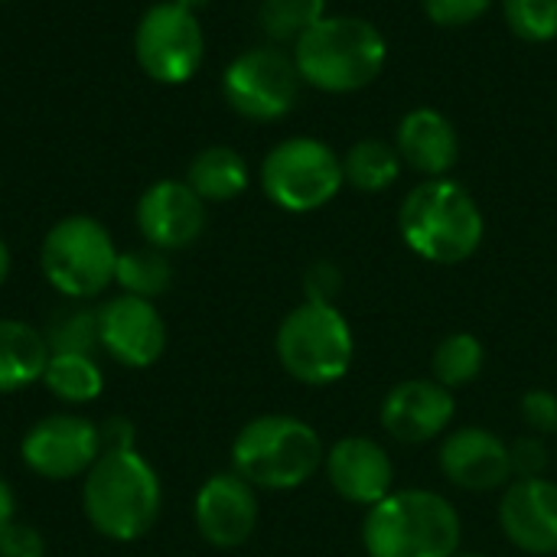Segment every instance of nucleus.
Masks as SVG:
<instances>
[{"label": "nucleus", "instance_id": "1", "mask_svg": "<svg viewBox=\"0 0 557 557\" xmlns=\"http://www.w3.org/2000/svg\"><path fill=\"white\" fill-rule=\"evenodd\" d=\"M463 525L454 503L434 490L408 486L366 509L362 548L369 557H454Z\"/></svg>", "mask_w": 557, "mask_h": 557}, {"label": "nucleus", "instance_id": "2", "mask_svg": "<svg viewBox=\"0 0 557 557\" xmlns=\"http://www.w3.org/2000/svg\"><path fill=\"white\" fill-rule=\"evenodd\" d=\"M398 228L405 245L431 264H463L486 235V219L476 199L454 180L437 176L418 183L401 209Z\"/></svg>", "mask_w": 557, "mask_h": 557}, {"label": "nucleus", "instance_id": "3", "mask_svg": "<svg viewBox=\"0 0 557 557\" xmlns=\"http://www.w3.org/2000/svg\"><path fill=\"white\" fill-rule=\"evenodd\" d=\"M160 480L134 447L101 450L85 473L82 509L91 529L111 542L144 539L160 516Z\"/></svg>", "mask_w": 557, "mask_h": 557}, {"label": "nucleus", "instance_id": "4", "mask_svg": "<svg viewBox=\"0 0 557 557\" xmlns=\"http://www.w3.org/2000/svg\"><path fill=\"white\" fill-rule=\"evenodd\" d=\"M323 437L294 414H261L232 441V467L255 490H300L323 470Z\"/></svg>", "mask_w": 557, "mask_h": 557}, {"label": "nucleus", "instance_id": "5", "mask_svg": "<svg viewBox=\"0 0 557 557\" xmlns=\"http://www.w3.org/2000/svg\"><path fill=\"white\" fill-rule=\"evenodd\" d=\"M385 36L362 16H323L294 42L300 82L346 95L372 85L385 69Z\"/></svg>", "mask_w": 557, "mask_h": 557}, {"label": "nucleus", "instance_id": "6", "mask_svg": "<svg viewBox=\"0 0 557 557\" xmlns=\"http://www.w3.org/2000/svg\"><path fill=\"white\" fill-rule=\"evenodd\" d=\"M274 352L294 382L326 388L349 375L356 359V336L336 304L304 300L281 320Z\"/></svg>", "mask_w": 557, "mask_h": 557}, {"label": "nucleus", "instance_id": "7", "mask_svg": "<svg viewBox=\"0 0 557 557\" xmlns=\"http://www.w3.org/2000/svg\"><path fill=\"white\" fill-rule=\"evenodd\" d=\"M117 248L111 232L91 215H65L59 219L39 248V268L46 281L72 300L98 297L108 284H114Z\"/></svg>", "mask_w": 557, "mask_h": 557}, {"label": "nucleus", "instance_id": "8", "mask_svg": "<svg viewBox=\"0 0 557 557\" xmlns=\"http://www.w3.org/2000/svg\"><path fill=\"white\" fill-rule=\"evenodd\" d=\"M343 157L317 137H290L261 163V189L284 212H317L343 189Z\"/></svg>", "mask_w": 557, "mask_h": 557}, {"label": "nucleus", "instance_id": "9", "mask_svg": "<svg viewBox=\"0 0 557 557\" xmlns=\"http://www.w3.org/2000/svg\"><path fill=\"white\" fill-rule=\"evenodd\" d=\"M134 59L157 85H186L206 59V33L193 10L163 0L140 13L134 29Z\"/></svg>", "mask_w": 557, "mask_h": 557}, {"label": "nucleus", "instance_id": "10", "mask_svg": "<svg viewBox=\"0 0 557 557\" xmlns=\"http://www.w3.org/2000/svg\"><path fill=\"white\" fill-rule=\"evenodd\" d=\"M300 72L290 55L274 46H255L235 55L222 75L228 108L248 121H277L297 104Z\"/></svg>", "mask_w": 557, "mask_h": 557}, {"label": "nucleus", "instance_id": "11", "mask_svg": "<svg viewBox=\"0 0 557 557\" xmlns=\"http://www.w3.org/2000/svg\"><path fill=\"white\" fill-rule=\"evenodd\" d=\"M101 450V428L75 414H49L36 421L20 444L23 463L36 476L55 483L88 473Z\"/></svg>", "mask_w": 557, "mask_h": 557}, {"label": "nucleus", "instance_id": "12", "mask_svg": "<svg viewBox=\"0 0 557 557\" xmlns=\"http://www.w3.org/2000/svg\"><path fill=\"white\" fill-rule=\"evenodd\" d=\"M457 414L454 392L437 385L434 379H405L388 388L379 408V424L382 431L405 444V447H421L428 441H437L450 431Z\"/></svg>", "mask_w": 557, "mask_h": 557}, {"label": "nucleus", "instance_id": "13", "mask_svg": "<svg viewBox=\"0 0 557 557\" xmlns=\"http://www.w3.org/2000/svg\"><path fill=\"white\" fill-rule=\"evenodd\" d=\"M437 467L444 480L463 493H496L512 483L509 444L496 431L476 424L444 434Z\"/></svg>", "mask_w": 557, "mask_h": 557}, {"label": "nucleus", "instance_id": "14", "mask_svg": "<svg viewBox=\"0 0 557 557\" xmlns=\"http://www.w3.org/2000/svg\"><path fill=\"white\" fill-rule=\"evenodd\" d=\"M98 346L127 369H147L166 349V323L153 300L121 294L98 310Z\"/></svg>", "mask_w": 557, "mask_h": 557}, {"label": "nucleus", "instance_id": "15", "mask_svg": "<svg viewBox=\"0 0 557 557\" xmlns=\"http://www.w3.org/2000/svg\"><path fill=\"white\" fill-rule=\"evenodd\" d=\"M137 228L150 248H189L206 232V202L186 180H157L137 199Z\"/></svg>", "mask_w": 557, "mask_h": 557}, {"label": "nucleus", "instance_id": "16", "mask_svg": "<svg viewBox=\"0 0 557 557\" xmlns=\"http://www.w3.org/2000/svg\"><path fill=\"white\" fill-rule=\"evenodd\" d=\"M193 519L199 535L212 548H242L258 529V496L235 470L209 476L193 503Z\"/></svg>", "mask_w": 557, "mask_h": 557}, {"label": "nucleus", "instance_id": "17", "mask_svg": "<svg viewBox=\"0 0 557 557\" xmlns=\"http://www.w3.org/2000/svg\"><path fill=\"white\" fill-rule=\"evenodd\" d=\"M506 542L525 555H557V483L548 476L512 480L496 509Z\"/></svg>", "mask_w": 557, "mask_h": 557}, {"label": "nucleus", "instance_id": "18", "mask_svg": "<svg viewBox=\"0 0 557 557\" xmlns=\"http://www.w3.org/2000/svg\"><path fill=\"white\" fill-rule=\"evenodd\" d=\"M326 483L349 506H375L395 493V463L388 450L362 434L339 437L323 460Z\"/></svg>", "mask_w": 557, "mask_h": 557}, {"label": "nucleus", "instance_id": "19", "mask_svg": "<svg viewBox=\"0 0 557 557\" xmlns=\"http://www.w3.org/2000/svg\"><path fill=\"white\" fill-rule=\"evenodd\" d=\"M395 147L401 153V163H408L428 180L447 176L460 157V140H457L450 117L434 108L408 111L398 124Z\"/></svg>", "mask_w": 557, "mask_h": 557}, {"label": "nucleus", "instance_id": "20", "mask_svg": "<svg viewBox=\"0 0 557 557\" xmlns=\"http://www.w3.org/2000/svg\"><path fill=\"white\" fill-rule=\"evenodd\" d=\"M49 343L39 330L20 320H0V395L42 382Z\"/></svg>", "mask_w": 557, "mask_h": 557}, {"label": "nucleus", "instance_id": "21", "mask_svg": "<svg viewBox=\"0 0 557 557\" xmlns=\"http://www.w3.org/2000/svg\"><path fill=\"white\" fill-rule=\"evenodd\" d=\"M186 183L202 202H232L248 189V163L235 147L212 144L189 160Z\"/></svg>", "mask_w": 557, "mask_h": 557}, {"label": "nucleus", "instance_id": "22", "mask_svg": "<svg viewBox=\"0 0 557 557\" xmlns=\"http://www.w3.org/2000/svg\"><path fill=\"white\" fill-rule=\"evenodd\" d=\"M398 173L401 153L385 140H359L343 157V176L359 193H385L388 186H395Z\"/></svg>", "mask_w": 557, "mask_h": 557}, {"label": "nucleus", "instance_id": "23", "mask_svg": "<svg viewBox=\"0 0 557 557\" xmlns=\"http://www.w3.org/2000/svg\"><path fill=\"white\" fill-rule=\"evenodd\" d=\"M42 385L65 405H88L101 395L104 379L91 356L85 352H52L42 372Z\"/></svg>", "mask_w": 557, "mask_h": 557}, {"label": "nucleus", "instance_id": "24", "mask_svg": "<svg viewBox=\"0 0 557 557\" xmlns=\"http://www.w3.org/2000/svg\"><path fill=\"white\" fill-rule=\"evenodd\" d=\"M486 366V349L480 343V336L473 333H450L437 343L434 356H431V379L450 392L473 385L483 375Z\"/></svg>", "mask_w": 557, "mask_h": 557}, {"label": "nucleus", "instance_id": "25", "mask_svg": "<svg viewBox=\"0 0 557 557\" xmlns=\"http://www.w3.org/2000/svg\"><path fill=\"white\" fill-rule=\"evenodd\" d=\"M114 284L131 294V297H144L153 300L160 294L170 290L173 284V268L166 261V251L160 248H131L117 255V271H114Z\"/></svg>", "mask_w": 557, "mask_h": 557}, {"label": "nucleus", "instance_id": "26", "mask_svg": "<svg viewBox=\"0 0 557 557\" xmlns=\"http://www.w3.org/2000/svg\"><path fill=\"white\" fill-rule=\"evenodd\" d=\"M326 0H261L258 20L274 42H297L313 23L323 20Z\"/></svg>", "mask_w": 557, "mask_h": 557}, {"label": "nucleus", "instance_id": "27", "mask_svg": "<svg viewBox=\"0 0 557 557\" xmlns=\"http://www.w3.org/2000/svg\"><path fill=\"white\" fill-rule=\"evenodd\" d=\"M49 352H85L91 356L98 346V310L88 307H69L59 310L46 326Z\"/></svg>", "mask_w": 557, "mask_h": 557}, {"label": "nucleus", "instance_id": "28", "mask_svg": "<svg viewBox=\"0 0 557 557\" xmlns=\"http://www.w3.org/2000/svg\"><path fill=\"white\" fill-rule=\"evenodd\" d=\"M509 29L525 42H548L557 36V0H503Z\"/></svg>", "mask_w": 557, "mask_h": 557}, {"label": "nucleus", "instance_id": "29", "mask_svg": "<svg viewBox=\"0 0 557 557\" xmlns=\"http://www.w3.org/2000/svg\"><path fill=\"white\" fill-rule=\"evenodd\" d=\"M509 460H512V480H539L555 463V454L548 450L545 437L522 434L509 444Z\"/></svg>", "mask_w": 557, "mask_h": 557}, {"label": "nucleus", "instance_id": "30", "mask_svg": "<svg viewBox=\"0 0 557 557\" xmlns=\"http://www.w3.org/2000/svg\"><path fill=\"white\" fill-rule=\"evenodd\" d=\"M519 418L529 428V434L557 437V395L548 388H532L519 401Z\"/></svg>", "mask_w": 557, "mask_h": 557}, {"label": "nucleus", "instance_id": "31", "mask_svg": "<svg viewBox=\"0 0 557 557\" xmlns=\"http://www.w3.org/2000/svg\"><path fill=\"white\" fill-rule=\"evenodd\" d=\"M421 7L437 26H470L493 7V0H421Z\"/></svg>", "mask_w": 557, "mask_h": 557}, {"label": "nucleus", "instance_id": "32", "mask_svg": "<svg viewBox=\"0 0 557 557\" xmlns=\"http://www.w3.org/2000/svg\"><path fill=\"white\" fill-rule=\"evenodd\" d=\"M0 557H46V542L33 525L10 522L0 532Z\"/></svg>", "mask_w": 557, "mask_h": 557}, {"label": "nucleus", "instance_id": "33", "mask_svg": "<svg viewBox=\"0 0 557 557\" xmlns=\"http://www.w3.org/2000/svg\"><path fill=\"white\" fill-rule=\"evenodd\" d=\"M304 290H307V300H320V304H333L336 294L343 290V274L336 264L330 261H317L307 277H304Z\"/></svg>", "mask_w": 557, "mask_h": 557}, {"label": "nucleus", "instance_id": "34", "mask_svg": "<svg viewBox=\"0 0 557 557\" xmlns=\"http://www.w3.org/2000/svg\"><path fill=\"white\" fill-rule=\"evenodd\" d=\"M101 447H104V450H124V447H134V428H131V421L111 418L108 424H101Z\"/></svg>", "mask_w": 557, "mask_h": 557}, {"label": "nucleus", "instance_id": "35", "mask_svg": "<svg viewBox=\"0 0 557 557\" xmlns=\"http://www.w3.org/2000/svg\"><path fill=\"white\" fill-rule=\"evenodd\" d=\"M13 522V493L7 486V480L0 476V532Z\"/></svg>", "mask_w": 557, "mask_h": 557}, {"label": "nucleus", "instance_id": "36", "mask_svg": "<svg viewBox=\"0 0 557 557\" xmlns=\"http://www.w3.org/2000/svg\"><path fill=\"white\" fill-rule=\"evenodd\" d=\"M7 274H10V251H7V245H3V238H0V287H3V281H7Z\"/></svg>", "mask_w": 557, "mask_h": 557}, {"label": "nucleus", "instance_id": "37", "mask_svg": "<svg viewBox=\"0 0 557 557\" xmlns=\"http://www.w3.org/2000/svg\"><path fill=\"white\" fill-rule=\"evenodd\" d=\"M173 3H180V7H186V10H193V13H196V10L209 7L212 0H173Z\"/></svg>", "mask_w": 557, "mask_h": 557}, {"label": "nucleus", "instance_id": "38", "mask_svg": "<svg viewBox=\"0 0 557 557\" xmlns=\"http://www.w3.org/2000/svg\"><path fill=\"white\" fill-rule=\"evenodd\" d=\"M454 557H490V555H460V552H457V555Z\"/></svg>", "mask_w": 557, "mask_h": 557}, {"label": "nucleus", "instance_id": "39", "mask_svg": "<svg viewBox=\"0 0 557 557\" xmlns=\"http://www.w3.org/2000/svg\"><path fill=\"white\" fill-rule=\"evenodd\" d=\"M555 470H557V447H555Z\"/></svg>", "mask_w": 557, "mask_h": 557}, {"label": "nucleus", "instance_id": "40", "mask_svg": "<svg viewBox=\"0 0 557 557\" xmlns=\"http://www.w3.org/2000/svg\"><path fill=\"white\" fill-rule=\"evenodd\" d=\"M0 3H7V0H0Z\"/></svg>", "mask_w": 557, "mask_h": 557}]
</instances>
